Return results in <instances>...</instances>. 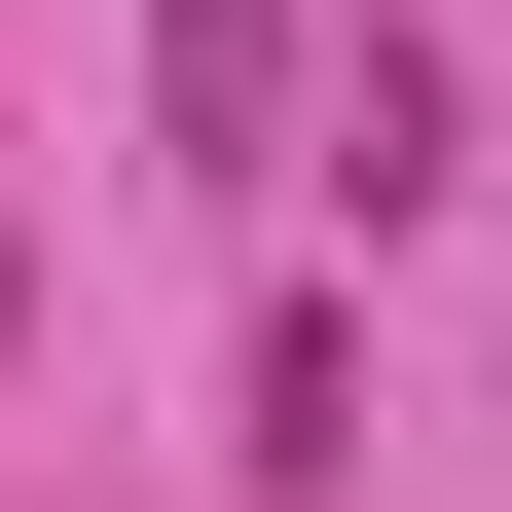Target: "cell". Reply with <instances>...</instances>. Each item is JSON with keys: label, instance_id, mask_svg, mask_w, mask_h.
<instances>
[{"label": "cell", "instance_id": "obj_1", "mask_svg": "<svg viewBox=\"0 0 512 512\" xmlns=\"http://www.w3.org/2000/svg\"><path fill=\"white\" fill-rule=\"evenodd\" d=\"M147 110H183V183H330L293 147V0H147Z\"/></svg>", "mask_w": 512, "mask_h": 512}]
</instances>
